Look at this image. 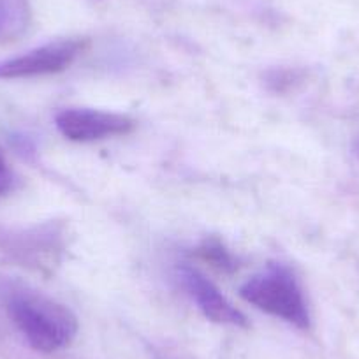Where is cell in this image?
<instances>
[{
    "instance_id": "obj_5",
    "label": "cell",
    "mask_w": 359,
    "mask_h": 359,
    "mask_svg": "<svg viewBox=\"0 0 359 359\" xmlns=\"http://www.w3.org/2000/svg\"><path fill=\"white\" fill-rule=\"evenodd\" d=\"M182 280H184L192 299L198 303L199 310L205 313L206 319L217 324H226V326H248V320L243 316V312L238 310L199 269L192 268V266H184L182 268Z\"/></svg>"
},
{
    "instance_id": "obj_6",
    "label": "cell",
    "mask_w": 359,
    "mask_h": 359,
    "mask_svg": "<svg viewBox=\"0 0 359 359\" xmlns=\"http://www.w3.org/2000/svg\"><path fill=\"white\" fill-rule=\"evenodd\" d=\"M198 255L203 261L210 262L213 268L220 269L224 273H233L238 269V259L219 240L203 241L198 248Z\"/></svg>"
},
{
    "instance_id": "obj_3",
    "label": "cell",
    "mask_w": 359,
    "mask_h": 359,
    "mask_svg": "<svg viewBox=\"0 0 359 359\" xmlns=\"http://www.w3.org/2000/svg\"><path fill=\"white\" fill-rule=\"evenodd\" d=\"M55 123L62 136L76 143H92L106 137L126 136L136 127V122L129 115L86 108L62 109L55 116Z\"/></svg>"
},
{
    "instance_id": "obj_4",
    "label": "cell",
    "mask_w": 359,
    "mask_h": 359,
    "mask_svg": "<svg viewBox=\"0 0 359 359\" xmlns=\"http://www.w3.org/2000/svg\"><path fill=\"white\" fill-rule=\"evenodd\" d=\"M85 48L81 39H62L0 62V79L37 78L65 71Z\"/></svg>"
},
{
    "instance_id": "obj_7",
    "label": "cell",
    "mask_w": 359,
    "mask_h": 359,
    "mask_svg": "<svg viewBox=\"0 0 359 359\" xmlns=\"http://www.w3.org/2000/svg\"><path fill=\"white\" fill-rule=\"evenodd\" d=\"M13 185H15V176H13L11 168H9L4 155L0 151V196L8 194L13 189Z\"/></svg>"
},
{
    "instance_id": "obj_1",
    "label": "cell",
    "mask_w": 359,
    "mask_h": 359,
    "mask_svg": "<svg viewBox=\"0 0 359 359\" xmlns=\"http://www.w3.org/2000/svg\"><path fill=\"white\" fill-rule=\"evenodd\" d=\"M4 306L20 334L37 352L62 351L78 334V319L72 310L37 291L11 289Z\"/></svg>"
},
{
    "instance_id": "obj_2",
    "label": "cell",
    "mask_w": 359,
    "mask_h": 359,
    "mask_svg": "<svg viewBox=\"0 0 359 359\" xmlns=\"http://www.w3.org/2000/svg\"><path fill=\"white\" fill-rule=\"evenodd\" d=\"M240 296L255 309L298 330L310 327V312L302 285L284 266H269L252 277L240 287Z\"/></svg>"
},
{
    "instance_id": "obj_8",
    "label": "cell",
    "mask_w": 359,
    "mask_h": 359,
    "mask_svg": "<svg viewBox=\"0 0 359 359\" xmlns=\"http://www.w3.org/2000/svg\"><path fill=\"white\" fill-rule=\"evenodd\" d=\"M4 27H6V9H4V4H2V0H0V34H2Z\"/></svg>"
}]
</instances>
